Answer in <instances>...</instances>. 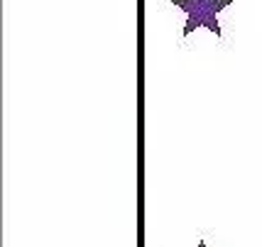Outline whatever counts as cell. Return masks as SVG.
<instances>
[{
    "instance_id": "7a4b0ae2",
    "label": "cell",
    "mask_w": 262,
    "mask_h": 247,
    "mask_svg": "<svg viewBox=\"0 0 262 247\" xmlns=\"http://www.w3.org/2000/svg\"><path fill=\"white\" fill-rule=\"evenodd\" d=\"M199 247H206V245H204V242H199Z\"/></svg>"
},
{
    "instance_id": "6da1fadb",
    "label": "cell",
    "mask_w": 262,
    "mask_h": 247,
    "mask_svg": "<svg viewBox=\"0 0 262 247\" xmlns=\"http://www.w3.org/2000/svg\"><path fill=\"white\" fill-rule=\"evenodd\" d=\"M177 8L189 12V20L184 27V37L194 32L196 27H208L211 32H216V37H221V25L216 20V12L228 8L230 0H171Z\"/></svg>"
}]
</instances>
